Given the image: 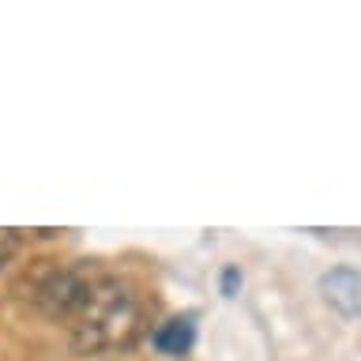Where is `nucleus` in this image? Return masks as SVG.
I'll list each match as a JSON object with an SVG mask.
<instances>
[{"label":"nucleus","instance_id":"nucleus-2","mask_svg":"<svg viewBox=\"0 0 361 361\" xmlns=\"http://www.w3.org/2000/svg\"><path fill=\"white\" fill-rule=\"evenodd\" d=\"M102 275H106V271H102L94 259H75V264H53V259H45V267L30 279L27 298L42 316L68 324L72 312L79 309V301L87 298V290L94 286Z\"/></svg>","mask_w":361,"mask_h":361},{"label":"nucleus","instance_id":"nucleus-4","mask_svg":"<svg viewBox=\"0 0 361 361\" xmlns=\"http://www.w3.org/2000/svg\"><path fill=\"white\" fill-rule=\"evenodd\" d=\"M151 343L158 354H166V357H185L192 343H196V316H169V320H162L154 327V335H151Z\"/></svg>","mask_w":361,"mask_h":361},{"label":"nucleus","instance_id":"nucleus-1","mask_svg":"<svg viewBox=\"0 0 361 361\" xmlns=\"http://www.w3.org/2000/svg\"><path fill=\"white\" fill-rule=\"evenodd\" d=\"M143 331V305L124 279L102 275L68 320V346L79 357L128 350Z\"/></svg>","mask_w":361,"mask_h":361},{"label":"nucleus","instance_id":"nucleus-3","mask_svg":"<svg viewBox=\"0 0 361 361\" xmlns=\"http://www.w3.org/2000/svg\"><path fill=\"white\" fill-rule=\"evenodd\" d=\"M320 290L331 309H338L343 316H361V271L350 267H335L320 279Z\"/></svg>","mask_w":361,"mask_h":361},{"label":"nucleus","instance_id":"nucleus-5","mask_svg":"<svg viewBox=\"0 0 361 361\" xmlns=\"http://www.w3.org/2000/svg\"><path fill=\"white\" fill-rule=\"evenodd\" d=\"M19 230H8V226H0V267H8L11 264V256L19 252Z\"/></svg>","mask_w":361,"mask_h":361}]
</instances>
